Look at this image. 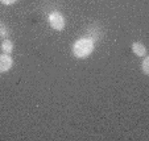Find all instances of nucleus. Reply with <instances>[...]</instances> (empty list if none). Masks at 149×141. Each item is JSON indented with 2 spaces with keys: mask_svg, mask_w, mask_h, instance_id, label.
I'll use <instances>...</instances> for the list:
<instances>
[{
  "mask_svg": "<svg viewBox=\"0 0 149 141\" xmlns=\"http://www.w3.org/2000/svg\"><path fill=\"white\" fill-rule=\"evenodd\" d=\"M95 49V41L90 37H82V38L77 40L73 45V54L75 58L83 59L91 56V53Z\"/></svg>",
  "mask_w": 149,
  "mask_h": 141,
  "instance_id": "obj_1",
  "label": "nucleus"
},
{
  "mask_svg": "<svg viewBox=\"0 0 149 141\" xmlns=\"http://www.w3.org/2000/svg\"><path fill=\"white\" fill-rule=\"evenodd\" d=\"M49 24L50 26L54 29V31H63L66 26V20H65V16L58 11H54L49 15Z\"/></svg>",
  "mask_w": 149,
  "mask_h": 141,
  "instance_id": "obj_2",
  "label": "nucleus"
},
{
  "mask_svg": "<svg viewBox=\"0 0 149 141\" xmlns=\"http://www.w3.org/2000/svg\"><path fill=\"white\" fill-rule=\"evenodd\" d=\"M13 66V59L9 54H0V74L9 71Z\"/></svg>",
  "mask_w": 149,
  "mask_h": 141,
  "instance_id": "obj_3",
  "label": "nucleus"
},
{
  "mask_svg": "<svg viewBox=\"0 0 149 141\" xmlns=\"http://www.w3.org/2000/svg\"><path fill=\"white\" fill-rule=\"evenodd\" d=\"M132 51L137 57H145L146 56V46L143 42H133L132 44Z\"/></svg>",
  "mask_w": 149,
  "mask_h": 141,
  "instance_id": "obj_4",
  "label": "nucleus"
},
{
  "mask_svg": "<svg viewBox=\"0 0 149 141\" xmlns=\"http://www.w3.org/2000/svg\"><path fill=\"white\" fill-rule=\"evenodd\" d=\"M13 48H15V45L11 40L6 38L4 41H1V51H3V53H6V54L12 53V51H13Z\"/></svg>",
  "mask_w": 149,
  "mask_h": 141,
  "instance_id": "obj_5",
  "label": "nucleus"
},
{
  "mask_svg": "<svg viewBox=\"0 0 149 141\" xmlns=\"http://www.w3.org/2000/svg\"><path fill=\"white\" fill-rule=\"evenodd\" d=\"M143 71H144V74L145 75H149V57H146L145 56V58H144V61H143Z\"/></svg>",
  "mask_w": 149,
  "mask_h": 141,
  "instance_id": "obj_6",
  "label": "nucleus"
},
{
  "mask_svg": "<svg viewBox=\"0 0 149 141\" xmlns=\"http://www.w3.org/2000/svg\"><path fill=\"white\" fill-rule=\"evenodd\" d=\"M8 34H9V32H8V29H7L6 26H0V37H1V38L8 37Z\"/></svg>",
  "mask_w": 149,
  "mask_h": 141,
  "instance_id": "obj_7",
  "label": "nucleus"
},
{
  "mask_svg": "<svg viewBox=\"0 0 149 141\" xmlns=\"http://www.w3.org/2000/svg\"><path fill=\"white\" fill-rule=\"evenodd\" d=\"M17 0H0V3L4 4V6H12V4H15Z\"/></svg>",
  "mask_w": 149,
  "mask_h": 141,
  "instance_id": "obj_8",
  "label": "nucleus"
},
{
  "mask_svg": "<svg viewBox=\"0 0 149 141\" xmlns=\"http://www.w3.org/2000/svg\"><path fill=\"white\" fill-rule=\"evenodd\" d=\"M0 26H1V23H0Z\"/></svg>",
  "mask_w": 149,
  "mask_h": 141,
  "instance_id": "obj_9",
  "label": "nucleus"
}]
</instances>
